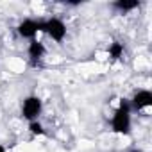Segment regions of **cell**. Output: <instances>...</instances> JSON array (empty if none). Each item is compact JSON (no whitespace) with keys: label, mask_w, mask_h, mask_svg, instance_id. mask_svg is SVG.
<instances>
[{"label":"cell","mask_w":152,"mask_h":152,"mask_svg":"<svg viewBox=\"0 0 152 152\" xmlns=\"http://www.w3.org/2000/svg\"><path fill=\"white\" fill-rule=\"evenodd\" d=\"M131 104L127 99H120L118 107L113 113L111 118V131L115 134H124L127 136L131 132Z\"/></svg>","instance_id":"obj_1"},{"label":"cell","mask_w":152,"mask_h":152,"mask_svg":"<svg viewBox=\"0 0 152 152\" xmlns=\"http://www.w3.org/2000/svg\"><path fill=\"white\" fill-rule=\"evenodd\" d=\"M43 111V100L36 95H29L23 99L22 102V116L29 122H34L38 120V116L41 115Z\"/></svg>","instance_id":"obj_2"},{"label":"cell","mask_w":152,"mask_h":152,"mask_svg":"<svg viewBox=\"0 0 152 152\" xmlns=\"http://www.w3.org/2000/svg\"><path fill=\"white\" fill-rule=\"evenodd\" d=\"M43 32H47L56 43H61L66 38V23L61 18H48L43 22Z\"/></svg>","instance_id":"obj_3"},{"label":"cell","mask_w":152,"mask_h":152,"mask_svg":"<svg viewBox=\"0 0 152 152\" xmlns=\"http://www.w3.org/2000/svg\"><path fill=\"white\" fill-rule=\"evenodd\" d=\"M20 38L23 39H36L38 32H43V20H32V18H25L23 22L18 23L16 27Z\"/></svg>","instance_id":"obj_4"},{"label":"cell","mask_w":152,"mask_h":152,"mask_svg":"<svg viewBox=\"0 0 152 152\" xmlns=\"http://www.w3.org/2000/svg\"><path fill=\"white\" fill-rule=\"evenodd\" d=\"M129 104H131V109H134V111H141L145 107H150L152 106V91L150 90H138L132 95V99L129 100Z\"/></svg>","instance_id":"obj_5"},{"label":"cell","mask_w":152,"mask_h":152,"mask_svg":"<svg viewBox=\"0 0 152 152\" xmlns=\"http://www.w3.org/2000/svg\"><path fill=\"white\" fill-rule=\"evenodd\" d=\"M27 54H29L32 64H38L43 59V56H45V45L39 39H31V43L27 47Z\"/></svg>","instance_id":"obj_6"},{"label":"cell","mask_w":152,"mask_h":152,"mask_svg":"<svg viewBox=\"0 0 152 152\" xmlns=\"http://www.w3.org/2000/svg\"><path fill=\"white\" fill-rule=\"evenodd\" d=\"M111 7L116 9V11H120V13H129L132 9H138L140 2H138V0H116V2L111 4Z\"/></svg>","instance_id":"obj_7"},{"label":"cell","mask_w":152,"mask_h":152,"mask_svg":"<svg viewBox=\"0 0 152 152\" xmlns=\"http://www.w3.org/2000/svg\"><path fill=\"white\" fill-rule=\"evenodd\" d=\"M124 52H125V47H124L122 41H113V43H109V47H107V56H109L111 61L122 59Z\"/></svg>","instance_id":"obj_8"},{"label":"cell","mask_w":152,"mask_h":152,"mask_svg":"<svg viewBox=\"0 0 152 152\" xmlns=\"http://www.w3.org/2000/svg\"><path fill=\"white\" fill-rule=\"evenodd\" d=\"M29 132L32 136H43L45 129H43V125H41L39 120H34V122H29Z\"/></svg>","instance_id":"obj_9"},{"label":"cell","mask_w":152,"mask_h":152,"mask_svg":"<svg viewBox=\"0 0 152 152\" xmlns=\"http://www.w3.org/2000/svg\"><path fill=\"white\" fill-rule=\"evenodd\" d=\"M0 152H7V150H6V147H4L2 143H0Z\"/></svg>","instance_id":"obj_10"},{"label":"cell","mask_w":152,"mask_h":152,"mask_svg":"<svg viewBox=\"0 0 152 152\" xmlns=\"http://www.w3.org/2000/svg\"><path fill=\"white\" fill-rule=\"evenodd\" d=\"M132 152H141V150H132Z\"/></svg>","instance_id":"obj_11"}]
</instances>
